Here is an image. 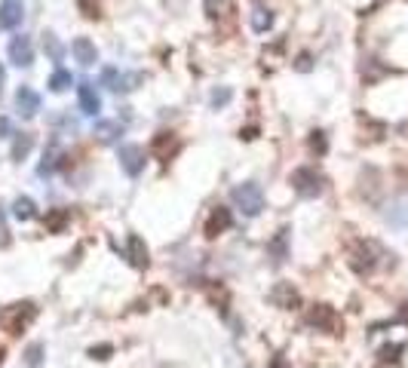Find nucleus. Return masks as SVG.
<instances>
[{
  "label": "nucleus",
  "mask_w": 408,
  "mask_h": 368,
  "mask_svg": "<svg viewBox=\"0 0 408 368\" xmlns=\"http://www.w3.org/2000/svg\"><path fill=\"white\" fill-rule=\"evenodd\" d=\"M230 200H234V206L240 209L242 215H249V218H255V215L264 209V194H261V187L255 181L236 184L234 194H230Z\"/></svg>",
  "instance_id": "obj_1"
},
{
  "label": "nucleus",
  "mask_w": 408,
  "mask_h": 368,
  "mask_svg": "<svg viewBox=\"0 0 408 368\" xmlns=\"http://www.w3.org/2000/svg\"><path fill=\"white\" fill-rule=\"evenodd\" d=\"M292 187L298 190L304 200H313V196H319L322 190H326V179H322L317 169L301 166V169H295L292 172Z\"/></svg>",
  "instance_id": "obj_2"
},
{
  "label": "nucleus",
  "mask_w": 408,
  "mask_h": 368,
  "mask_svg": "<svg viewBox=\"0 0 408 368\" xmlns=\"http://www.w3.org/2000/svg\"><path fill=\"white\" fill-rule=\"evenodd\" d=\"M117 160H120L123 172H126L129 179H138V175L144 172V148H138V144H120Z\"/></svg>",
  "instance_id": "obj_3"
},
{
  "label": "nucleus",
  "mask_w": 408,
  "mask_h": 368,
  "mask_svg": "<svg viewBox=\"0 0 408 368\" xmlns=\"http://www.w3.org/2000/svg\"><path fill=\"white\" fill-rule=\"evenodd\" d=\"M10 62L19 65V68L34 65V43H31V37H25V34L12 37V41H10Z\"/></svg>",
  "instance_id": "obj_4"
},
{
  "label": "nucleus",
  "mask_w": 408,
  "mask_h": 368,
  "mask_svg": "<svg viewBox=\"0 0 408 368\" xmlns=\"http://www.w3.org/2000/svg\"><path fill=\"white\" fill-rule=\"evenodd\" d=\"M34 317H37V307H34V304H16V307L10 310V317H6V332H10V334H19Z\"/></svg>",
  "instance_id": "obj_5"
},
{
  "label": "nucleus",
  "mask_w": 408,
  "mask_h": 368,
  "mask_svg": "<svg viewBox=\"0 0 408 368\" xmlns=\"http://www.w3.org/2000/svg\"><path fill=\"white\" fill-rule=\"evenodd\" d=\"M16 108L22 117H34L37 111H41V95H37L31 87H22L16 92Z\"/></svg>",
  "instance_id": "obj_6"
},
{
  "label": "nucleus",
  "mask_w": 408,
  "mask_h": 368,
  "mask_svg": "<svg viewBox=\"0 0 408 368\" xmlns=\"http://www.w3.org/2000/svg\"><path fill=\"white\" fill-rule=\"evenodd\" d=\"M71 52H74V58L83 65V68H92V65L98 62L95 46H92V41H87V37H77V41L71 43Z\"/></svg>",
  "instance_id": "obj_7"
},
{
  "label": "nucleus",
  "mask_w": 408,
  "mask_h": 368,
  "mask_svg": "<svg viewBox=\"0 0 408 368\" xmlns=\"http://www.w3.org/2000/svg\"><path fill=\"white\" fill-rule=\"evenodd\" d=\"M230 221H234V218H230V209L218 206L212 215H209V221H206V236H209V240H215V236L225 233V230L230 227Z\"/></svg>",
  "instance_id": "obj_8"
},
{
  "label": "nucleus",
  "mask_w": 408,
  "mask_h": 368,
  "mask_svg": "<svg viewBox=\"0 0 408 368\" xmlns=\"http://www.w3.org/2000/svg\"><path fill=\"white\" fill-rule=\"evenodd\" d=\"M22 3L19 0H3L0 3V28H16L22 22Z\"/></svg>",
  "instance_id": "obj_9"
},
{
  "label": "nucleus",
  "mask_w": 408,
  "mask_h": 368,
  "mask_svg": "<svg viewBox=\"0 0 408 368\" xmlns=\"http://www.w3.org/2000/svg\"><path fill=\"white\" fill-rule=\"evenodd\" d=\"M80 111L87 117H95L98 111H102V98L92 89V83H80Z\"/></svg>",
  "instance_id": "obj_10"
},
{
  "label": "nucleus",
  "mask_w": 408,
  "mask_h": 368,
  "mask_svg": "<svg viewBox=\"0 0 408 368\" xmlns=\"http://www.w3.org/2000/svg\"><path fill=\"white\" fill-rule=\"evenodd\" d=\"M384 218L390 221L393 227H408V196H403V200L390 203L384 212Z\"/></svg>",
  "instance_id": "obj_11"
},
{
  "label": "nucleus",
  "mask_w": 408,
  "mask_h": 368,
  "mask_svg": "<svg viewBox=\"0 0 408 368\" xmlns=\"http://www.w3.org/2000/svg\"><path fill=\"white\" fill-rule=\"evenodd\" d=\"M271 301H273L276 307H286V310H288V307H295L301 298H298V292H295L292 286H286V282H280V286H276L273 292H271Z\"/></svg>",
  "instance_id": "obj_12"
},
{
  "label": "nucleus",
  "mask_w": 408,
  "mask_h": 368,
  "mask_svg": "<svg viewBox=\"0 0 408 368\" xmlns=\"http://www.w3.org/2000/svg\"><path fill=\"white\" fill-rule=\"evenodd\" d=\"M95 135L102 138L104 144H111V141H117V138L123 135V126L117 120H98L95 123Z\"/></svg>",
  "instance_id": "obj_13"
},
{
  "label": "nucleus",
  "mask_w": 408,
  "mask_h": 368,
  "mask_svg": "<svg viewBox=\"0 0 408 368\" xmlns=\"http://www.w3.org/2000/svg\"><path fill=\"white\" fill-rule=\"evenodd\" d=\"M307 322L310 325H322V328H338V322H335V313H332V307H326V304H319L317 310H310V317H307Z\"/></svg>",
  "instance_id": "obj_14"
},
{
  "label": "nucleus",
  "mask_w": 408,
  "mask_h": 368,
  "mask_svg": "<svg viewBox=\"0 0 408 368\" xmlns=\"http://www.w3.org/2000/svg\"><path fill=\"white\" fill-rule=\"evenodd\" d=\"M129 261L135 267H148V246L141 242V236H129Z\"/></svg>",
  "instance_id": "obj_15"
},
{
  "label": "nucleus",
  "mask_w": 408,
  "mask_h": 368,
  "mask_svg": "<svg viewBox=\"0 0 408 368\" xmlns=\"http://www.w3.org/2000/svg\"><path fill=\"white\" fill-rule=\"evenodd\" d=\"M12 215H16L19 221H31L37 215V206H34V200L31 196H19L16 203H12Z\"/></svg>",
  "instance_id": "obj_16"
},
{
  "label": "nucleus",
  "mask_w": 408,
  "mask_h": 368,
  "mask_svg": "<svg viewBox=\"0 0 408 368\" xmlns=\"http://www.w3.org/2000/svg\"><path fill=\"white\" fill-rule=\"evenodd\" d=\"M31 148H34V138L28 133H19L16 141H12V160H25L31 154Z\"/></svg>",
  "instance_id": "obj_17"
},
{
  "label": "nucleus",
  "mask_w": 408,
  "mask_h": 368,
  "mask_svg": "<svg viewBox=\"0 0 408 368\" xmlns=\"http://www.w3.org/2000/svg\"><path fill=\"white\" fill-rule=\"evenodd\" d=\"M286 240H288V230H280V233H276V240L271 242V255H273V264H282V261L288 258Z\"/></svg>",
  "instance_id": "obj_18"
},
{
  "label": "nucleus",
  "mask_w": 408,
  "mask_h": 368,
  "mask_svg": "<svg viewBox=\"0 0 408 368\" xmlns=\"http://www.w3.org/2000/svg\"><path fill=\"white\" fill-rule=\"evenodd\" d=\"M43 344L41 341H34V344H28V350H25V365L28 368H41L43 365Z\"/></svg>",
  "instance_id": "obj_19"
},
{
  "label": "nucleus",
  "mask_w": 408,
  "mask_h": 368,
  "mask_svg": "<svg viewBox=\"0 0 408 368\" xmlns=\"http://www.w3.org/2000/svg\"><path fill=\"white\" fill-rule=\"evenodd\" d=\"M43 49H46V56H49L52 62H62L65 46L58 43V37H56V34H43Z\"/></svg>",
  "instance_id": "obj_20"
},
{
  "label": "nucleus",
  "mask_w": 408,
  "mask_h": 368,
  "mask_svg": "<svg viewBox=\"0 0 408 368\" xmlns=\"http://www.w3.org/2000/svg\"><path fill=\"white\" fill-rule=\"evenodd\" d=\"M56 166H58V148L52 144V148L43 154V163L37 166V175H52L56 172Z\"/></svg>",
  "instance_id": "obj_21"
},
{
  "label": "nucleus",
  "mask_w": 408,
  "mask_h": 368,
  "mask_svg": "<svg viewBox=\"0 0 408 368\" xmlns=\"http://www.w3.org/2000/svg\"><path fill=\"white\" fill-rule=\"evenodd\" d=\"M271 25H273V12L264 10V6H258V10L252 12V28L255 31H267Z\"/></svg>",
  "instance_id": "obj_22"
},
{
  "label": "nucleus",
  "mask_w": 408,
  "mask_h": 368,
  "mask_svg": "<svg viewBox=\"0 0 408 368\" xmlns=\"http://www.w3.org/2000/svg\"><path fill=\"white\" fill-rule=\"evenodd\" d=\"M68 87H71V74H68V71H62V68H58L56 74L49 77V89H52V92H65Z\"/></svg>",
  "instance_id": "obj_23"
},
{
  "label": "nucleus",
  "mask_w": 408,
  "mask_h": 368,
  "mask_svg": "<svg viewBox=\"0 0 408 368\" xmlns=\"http://www.w3.org/2000/svg\"><path fill=\"white\" fill-rule=\"evenodd\" d=\"M65 221H68V212H65V209H58V212H52L49 218H46V227H49L52 233H58V230L65 227Z\"/></svg>",
  "instance_id": "obj_24"
},
{
  "label": "nucleus",
  "mask_w": 408,
  "mask_h": 368,
  "mask_svg": "<svg viewBox=\"0 0 408 368\" xmlns=\"http://www.w3.org/2000/svg\"><path fill=\"white\" fill-rule=\"evenodd\" d=\"M141 80H144L141 74H120V87H117V92H133Z\"/></svg>",
  "instance_id": "obj_25"
},
{
  "label": "nucleus",
  "mask_w": 408,
  "mask_h": 368,
  "mask_svg": "<svg viewBox=\"0 0 408 368\" xmlns=\"http://www.w3.org/2000/svg\"><path fill=\"white\" fill-rule=\"evenodd\" d=\"M102 83H104L108 89L117 92V87H120V71H117V68H104V71H102Z\"/></svg>",
  "instance_id": "obj_26"
},
{
  "label": "nucleus",
  "mask_w": 408,
  "mask_h": 368,
  "mask_svg": "<svg viewBox=\"0 0 408 368\" xmlns=\"http://www.w3.org/2000/svg\"><path fill=\"white\" fill-rule=\"evenodd\" d=\"M230 98H234V92H230L227 87H221V89H215V92H212V98H209V102H212V108H225Z\"/></svg>",
  "instance_id": "obj_27"
},
{
  "label": "nucleus",
  "mask_w": 408,
  "mask_h": 368,
  "mask_svg": "<svg viewBox=\"0 0 408 368\" xmlns=\"http://www.w3.org/2000/svg\"><path fill=\"white\" fill-rule=\"evenodd\" d=\"M310 148L317 150V154H326V148H328V144H326V135H322V133H313V135H310Z\"/></svg>",
  "instance_id": "obj_28"
},
{
  "label": "nucleus",
  "mask_w": 408,
  "mask_h": 368,
  "mask_svg": "<svg viewBox=\"0 0 408 368\" xmlns=\"http://www.w3.org/2000/svg\"><path fill=\"white\" fill-rule=\"evenodd\" d=\"M108 353H111V344H102V347H92L89 356L92 359H108Z\"/></svg>",
  "instance_id": "obj_29"
},
{
  "label": "nucleus",
  "mask_w": 408,
  "mask_h": 368,
  "mask_svg": "<svg viewBox=\"0 0 408 368\" xmlns=\"http://www.w3.org/2000/svg\"><path fill=\"white\" fill-rule=\"evenodd\" d=\"M0 135H3V138H10V135H12V123L6 120V117H0Z\"/></svg>",
  "instance_id": "obj_30"
},
{
  "label": "nucleus",
  "mask_w": 408,
  "mask_h": 368,
  "mask_svg": "<svg viewBox=\"0 0 408 368\" xmlns=\"http://www.w3.org/2000/svg\"><path fill=\"white\" fill-rule=\"evenodd\" d=\"M0 246H6V221H3V212H0Z\"/></svg>",
  "instance_id": "obj_31"
},
{
  "label": "nucleus",
  "mask_w": 408,
  "mask_h": 368,
  "mask_svg": "<svg viewBox=\"0 0 408 368\" xmlns=\"http://www.w3.org/2000/svg\"><path fill=\"white\" fill-rule=\"evenodd\" d=\"M307 68H310V56H301L298 58V71H307Z\"/></svg>",
  "instance_id": "obj_32"
},
{
  "label": "nucleus",
  "mask_w": 408,
  "mask_h": 368,
  "mask_svg": "<svg viewBox=\"0 0 408 368\" xmlns=\"http://www.w3.org/2000/svg\"><path fill=\"white\" fill-rule=\"evenodd\" d=\"M271 368H286V359H282V356H276L273 363H271Z\"/></svg>",
  "instance_id": "obj_33"
},
{
  "label": "nucleus",
  "mask_w": 408,
  "mask_h": 368,
  "mask_svg": "<svg viewBox=\"0 0 408 368\" xmlns=\"http://www.w3.org/2000/svg\"><path fill=\"white\" fill-rule=\"evenodd\" d=\"M3 80H6V71H3V65H0V92H3Z\"/></svg>",
  "instance_id": "obj_34"
}]
</instances>
